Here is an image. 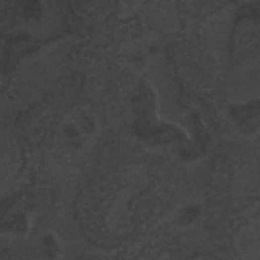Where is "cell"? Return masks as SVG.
Masks as SVG:
<instances>
[{"mask_svg": "<svg viewBox=\"0 0 260 260\" xmlns=\"http://www.w3.org/2000/svg\"><path fill=\"white\" fill-rule=\"evenodd\" d=\"M76 124L80 128L83 134H93L96 131V121L88 113H82L77 119Z\"/></svg>", "mask_w": 260, "mask_h": 260, "instance_id": "obj_2", "label": "cell"}, {"mask_svg": "<svg viewBox=\"0 0 260 260\" xmlns=\"http://www.w3.org/2000/svg\"><path fill=\"white\" fill-rule=\"evenodd\" d=\"M63 135L71 146H79L82 143V131L76 122L66 123L63 128Z\"/></svg>", "mask_w": 260, "mask_h": 260, "instance_id": "obj_1", "label": "cell"}, {"mask_svg": "<svg viewBox=\"0 0 260 260\" xmlns=\"http://www.w3.org/2000/svg\"><path fill=\"white\" fill-rule=\"evenodd\" d=\"M42 247L45 250V253L49 257H57V254L59 252V247L57 240L52 235H46L43 237L42 239Z\"/></svg>", "mask_w": 260, "mask_h": 260, "instance_id": "obj_3", "label": "cell"}]
</instances>
